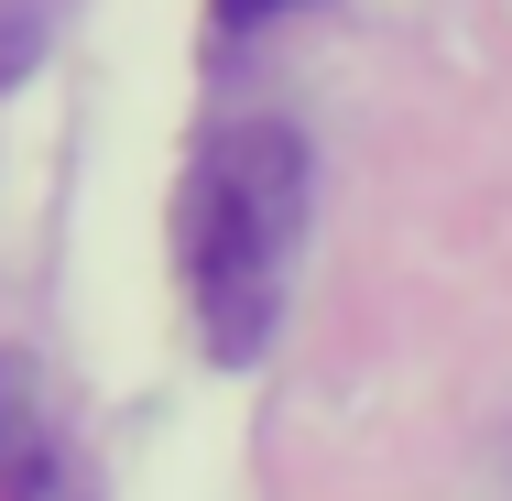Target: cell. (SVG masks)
Returning a JSON list of instances; mask_svg holds the SVG:
<instances>
[{
	"instance_id": "obj_1",
	"label": "cell",
	"mask_w": 512,
	"mask_h": 501,
	"mask_svg": "<svg viewBox=\"0 0 512 501\" xmlns=\"http://www.w3.org/2000/svg\"><path fill=\"white\" fill-rule=\"evenodd\" d=\"M295 240H306V142L284 120L207 131V153L186 164V197H175V262H186V305H197L207 360L251 371L273 349Z\"/></svg>"
},
{
	"instance_id": "obj_2",
	"label": "cell",
	"mask_w": 512,
	"mask_h": 501,
	"mask_svg": "<svg viewBox=\"0 0 512 501\" xmlns=\"http://www.w3.org/2000/svg\"><path fill=\"white\" fill-rule=\"evenodd\" d=\"M0 501H99L77 469V436L55 425L44 371L22 349H0Z\"/></svg>"
},
{
	"instance_id": "obj_3",
	"label": "cell",
	"mask_w": 512,
	"mask_h": 501,
	"mask_svg": "<svg viewBox=\"0 0 512 501\" xmlns=\"http://www.w3.org/2000/svg\"><path fill=\"white\" fill-rule=\"evenodd\" d=\"M66 11H77V0H0V88L55 44V22H66Z\"/></svg>"
},
{
	"instance_id": "obj_4",
	"label": "cell",
	"mask_w": 512,
	"mask_h": 501,
	"mask_svg": "<svg viewBox=\"0 0 512 501\" xmlns=\"http://www.w3.org/2000/svg\"><path fill=\"white\" fill-rule=\"evenodd\" d=\"M273 11H295V0H207L218 33H251V22H273Z\"/></svg>"
}]
</instances>
